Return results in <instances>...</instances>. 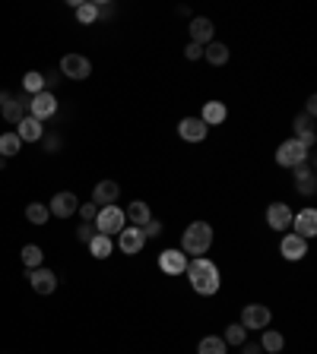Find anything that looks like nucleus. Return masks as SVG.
<instances>
[{"label":"nucleus","instance_id":"f257e3e1","mask_svg":"<svg viewBox=\"0 0 317 354\" xmlns=\"http://www.w3.org/2000/svg\"><path fill=\"white\" fill-rule=\"evenodd\" d=\"M184 275L191 281V288L203 297H213L219 291V285H222L219 266L213 263V260H207V256H193L191 263H187V269H184Z\"/></svg>","mask_w":317,"mask_h":354},{"label":"nucleus","instance_id":"f03ea898","mask_svg":"<svg viewBox=\"0 0 317 354\" xmlns=\"http://www.w3.org/2000/svg\"><path fill=\"white\" fill-rule=\"evenodd\" d=\"M213 247V228L209 222H191L181 234V253L184 256H203Z\"/></svg>","mask_w":317,"mask_h":354},{"label":"nucleus","instance_id":"7ed1b4c3","mask_svg":"<svg viewBox=\"0 0 317 354\" xmlns=\"http://www.w3.org/2000/svg\"><path fill=\"white\" fill-rule=\"evenodd\" d=\"M127 218H124V209L121 206H102L99 215H95V228H99V234H105V238H117L121 231H124Z\"/></svg>","mask_w":317,"mask_h":354},{"label":"nucleus","instance_id":"20e7f679","mask_svg":"<svg viewBox=\"0 0 317 354\" xmlns=\"http://www.w3.org/2000/svg\"><path fill=\"white\" fill-rule=\"evenodd\" d=\"M305 158H308V149L301 146L295 136H292V140H285L283 146L276 149V165H279V168H298Z\"/></svg>","mask_w":317,"mask_h":354},{"label":"nucleus","instance_id":"39448f33","mask_svg":"<svg viewBox=\"0 0 317 354\" xmlns=\"http://www.w3.org/2000/svg\"><path fill=\"white\" fill-rule=\"evenodd\" d=\"M270 323H273V310H270L267 304H248V307L242 310V326H244L248 332H250V329H260V332H263Z\"/></svg>","mask_w":317,"mask_h":354},{"label":"nucleus","instance_id":"423d86ee","mask_svg":"<svg viewBox=\"0 0 317 354\" xmlns=\"http://www.w3.org/2000/svg\"><path fill=\"white\" fill-rule=\"evenodd\" d=\"M25 108H29V99H19V95H13V92H0V114H3V121L7 124H19L25 117Z\"/></svg>","mask_w":317,"mask_h":354},{"label":"nucleus","instance_id":"0eeeda50","mask_svg":"<svg viewBox=\"0 0 317 354\" xmlns=\"http://www.w3.org/2000/svg\"><path fill=\"white\" fill-rule=\"evenodd\" d=\"M295 190L301 197H314L317 190V177H314V152H308V158L295 168Z\"/></svg>","mask_w":317,"mask_h":354},{"label":"nucleus","instance_id":"6e6552de","mask_svg":"<svg viewBox=\"0 0 317 354\" xmlns=\"http://www.w3.org/2000/svg\"><path fill=\"white\" fill-rule=\"evenodd\" d=\"M58 114V99H54V92H38V95H32L29 99V117H35V121H48V117Z\"/></svg>","mask_w":317,"mask_h":354},{"label":"nucleus","instance_id":"1a4fd4ad","mask_svg":"<svg viewBox=\"0 0 317 354\" xmlns=\"http://www.w3.org/2000/svg\"><path fill=\"white\" fill-rule=\"evenodd\" d=\"M92 73V60L83 58V54H67V58L60 60V76H67V79H86Z\"/></svg>","mask_w":317,"mask_h":354},{"label":"nucleus","instance_id":"9d476101","mask_svg":"<svg viewBox=\"0 0 317 354\" xmlns=\"http://www.w3.org/2000/svg\"><path fill=\"white\" fill-rule=\"evenodd\" d=\"M80 209V199H76V193H70V190H60V193H54L48 203V212L54 215V218H70V215Z\"/></svg>","mask_w":317,"mask_h":354},{"label":"nucleus","instance_id":"9b49d317","mask_svg":"<svg viewBox=\"0 0 317 354\" xmlns=\"http://www.w3.org/2000/svg\"><path fill=\"white\" fill-rule=\"evenodd\" d=\"M178 136L184 142H203L209 136V127L203 124L200 117H181V124H178Z\"/></svg>","mask_w":317,"mask_h":354},{"label":"nucleus","instance_id":"f8f14e48","mask_svg":"<svg viewBox=\"0 0 317 354\" xmlns=\"http://www.w3.org/2000/svg\"><path fill=\"white\" fill-rule=\"evenodd\" d=\"M279 253H283L289 263H298V260L308 256V240L298 238V234H285V238L279 240Z\"/></svg>","mask_w":317,"mask_h":354},{"label":"nucleus","instance_id":"ddd939ff","mask_svg":"<svg viewBox=\"0 0 317 354\" xmlns=\"http://www.w3.org/2000/svg\"><path fill=\"white\" fill-rule=\"evenodd\" d=\"M191 263V256H184L181 250H162L158 253V269L165 272V275H181Z\"/></svg>","mask_w":317,"mask_h":354},{"label":"nucleus","instance_id":"4468645a","mask_svg":"<svg viewBox=\"0 0 317 354\" xmlns=\"http://www.w3.org/2000/svg\"><path fill=\"white\" fill-rule=\"evenodd\" d=\"M29 285H32L35 294H51V291L58 288V275H54V269L38 266V269L29 272Z\"/></svg>","mask_w":317,"mask_h":354},{"label":"nucleus","instance_id":"2eb2a0df","mask_svg":"<svg viewBox=\"0 0 317 354\" xmlns=\"http://www.w3.org/2000/svg\"><path fill=\"white\" fill-rule=\"evenodd\" d=\"M117 197H121V184L117 181H99L95 187H92V203L95 206H115Z\"/></svg>","mask_w":317,"mask_h":354},{"label":"nucleus","instance_id":"dca6fc26","mask_svg":"<svg viewBox=\"0 0 317 354\" xmlns=\"http://www.w3.org/2000/svg\"><path fill=\"white\" fill-rule=\"evenodd\" d=\"M292 234H298V238L311 240L317 234V212L314 209H301L298 215H292Z\"/></svg>","mask_w":317,"mask_h":354},{"label":"nucleus","instance_id":"f3484780","mask_svg":"<svg viewBox=\"0 0 317 354\" xmlns=\"http://www.w3.org/2000/svg\"><path fill=\"white\" fill-rule=\"evenodd\" d=\"M213 35H216V25H213V19H207V16H193L191 19V42L193 45L207 48V45L213 42Z\"/></svg>","mask_w":317,"mask_h":354},{"label":"nucleus","instance_id":"a211bd4d","mask_svg":"<svg viewBox=\"0 0 317 354\" xmlns=\"http://www.w3.org/2000/svg\"><path fill=\"white\" fill-rule=\"evenodd\" d=\"M143 244H146V238H143L140 228H124L121 234H117V247H121V253H127V256H137L143 250Z\"/></svg>","mask_w":317,"mask_h":354},{"label":"nucleus","instance_id":"6ab92c4d","mask_svg":"<svg viewBox=\"0 0 317 354\" xmlns=\"http://www.w3.org/2000/svg\"><path fill=\"white\" fill-rule=\"evenodd\" d=\"M292 209L285 206V203H273V206L267 209V225L273 231H285V228H292Z\"/></svg>","mask_w":317,"mask_h":354},{"label":"nucleus","instance_id":"aec40b11","mask_svg":"<svg viewBox=\"0 0 317 354\" xmlns=\"http://www.w3.org/2000/svg\"><path fill=\"white\" fill-rule=\"evenodd\" d=\"M16 136L23 142H38L45 136V127H42V121H35V117H29L25 114L23 121L16 124Z\"/></svg>","mask_w":317,"mask_h":354},{"label":"nucleus","instance_id":"412c9836","mask_svg":"<svg viewBox=\"0 0 317 354\" xmlns=\"http://www.w3.org/2000/svg\"><path fill=\"white\" fill-rule=\"evenodd\" d=\"M226 117H228V108L222 105V101H207L200 111V121L207 127H219V124H226Z\"/></svg>","mask_w":317,"mask_h":354},{"label":"nucleus","instance_id":"4be33fe9","mask_svg":"<svg viewBox=\"0 0 317 354\" xmlns=\"http://www.w3.org/2000/svg\"><path fill=\"white\" fill-rule=\"evenodd\" d=\"M124 218H127V222H134L137 228H143V225H146V222L152 218L150 203H143V199H134V203H130V206L124 209Z\"/></svg>","mask_w":317,"mask_h":354},{"label":"nucleus","instance_id":"5701e85b","mask_svg":"<svg viewBox=\"0 0 317 354\" xmlns=\"http://www.w3.org/2000/svg\"><path fill=\"white\" fill-rule=\"evenodd\" d=\"M89 253L95 256V260H108V256L115 253V240L105 238V234H99V231H95V234L89 238Z\"/></svg>","mask_w":317,"mask_h":354},{"label":"nucleus","instance_id":"b1692460","mask_svg":"<svg viewBox=\"0 0 317 354\" xmlns=\"http://www.w3.org/2000/svg\"><path fill=\"white\" fill-rule=\"evenodd\" d=\"M203 58H207L213 66H222L228 60V45H222V42H216V38H213V42L203 48Z\"/></svg>","mask_w":317,"mask_h":354},{"label":"nucleus","instance_id":"393cba45","mask_svg":"<svg viewBox=\"0 0 317 354\" xmlns=\"http://www.w3.org/2000/svg\"><path fill=\"white\" fill-rule=\"evenodd\" d=\"M260 348H263V354H279L285 348V338L279 336L276 329H263V336H260Z\"/></svg>","mask_w":317,"mask_h":354},{"label":"nucleus","instance_id":"a878e982","mask_svg":"<svg viewBox=\"0 0 317 354\" xmlns=\"http://www.w3.org/2000/svg\"><path fill=\"white\" fill-rule=\"evenodd\" d=\"M19 256H23V266L29 272L38 269V266H45V253H42V247H38V244H25Z\"/></svg>","mask_w":317,"mask_h":354},{"label":"nucleus","instance_id":"bb28decb","mask_svg":"<svg viewBox=\"0 0 317 354\" xmlns=\"http://www.w3.org/2000/svg\"><path fill=\"white\" fill-rule=\"evenodd\" d=\"M70 7H73L76 19H80V25H92L95 19H99V13H95V3H83V0H70Z\"/></svg>","mask_w":317,"mask_h":354},{"label":"nucleus","instance_id":"cd10ccee","mask_svg":"<svg viewBox=\"0 0 317 354\" xmlns=\"http://www.w3.org/2000/svg\"><path fill=\"white\" fill-rule=\"evenodd\" d=\"M19 149H23V140H19L16 133H0V158L19 155Z\"/></svg>","mask_w":317,"mask_h":354},{"label":"nucleus","instance_id":"c85d7f7f","mask_svg":"<svg viewBox=\"0 0 317 354\" xmlns=\"http://www.w3.org/2000/svg\"><path fill=\"white\" fill-rule=\"evenodd\" d=\"M228 345L222 342V336H203L200 345H197V354H226Z\"/></svg>","mask_w":317,"mask_h":354},{"label":"nucleus","instance_id":"c756f323","mask_svg":"<svg viewBox=\"0 0 317 354\" xmlns=\"http://www.w3.org/2000/svg\"><path fill=\"white\" fill-rule=\"evenodd\" d=\"M23 92L32 99V95H38V92H45V76L38 73V70H29V73L23 76Z\"/></svg>","mask_w":317,"mask_h":354},{"label":"nucleus","instance_id":"7c9ffc66","mask_svg":"<svg viewBox=\"0 0 317 354\" xmlns=\"http://www.w3.org/2000/svg\"><path fill=\"white\" fill-rule=\"evenodd\" d=\"M222 342H226V345H244V342H248V329H244L242 323H232V326H226V332H222Z\"/></svg>","mask_w":317,"mask_h":354},{"label":"nucleus","instance_id":"2f4dec72","mask_svg":"<svg viewBox=\"0 0 317 354\" xmlns=\"http://www.w3.org/2000/svg\"><path fill=\"white\" fill-rule=\"evenodd\" d=\"M25 218H29L32 225H45L51 218V212H48L45 203H29V206H25Z\"/></svg>","mask_w":317,"mask_h":354},{"label":"nucleus","instance_id":"473e14b6","mask_svg":"<svg viewBox=\"0 0 317 354\" xmlns=\"http://www.w3.org/2000/svg\"><path fill=\"white\" fill-rule=\"evenodd\" d=\"M311 130H314V114H305V111L295 114V136L298 133H311Z\"/></svg>","mask_w":317,"mask_h":354},{"label":"nucleus","instance_id":"72a5a7b5","mask_svg":"<svg viewBox=\"0 0 317 354\" xmlns=\"http://www.w3.org/2000/svg\"><path fill=\"white\" fill-rule=\"evenodd\" d=\"M140 231H143V238H158V234H162V222H158V218H150Z\"/></svg>","mask_w":317,"mask_h":354},{"label":"nucleus","instance_id":"f704fd0d","mask_svg":"<svg viewBox=\"0 0 317 354\" xmlns=\"http://www.w3.org/2000/svg\"><path fill=\"white\" fill-rule=\"evenodd\" d=\"M76 212L83 215V222H95V215H99V206H95V203H83V206L76 209Z\"/></svg>","mask_w":317,"mask_h":354},{"label":"nucleus","instance_id":"c9c22d12","mask_svg":"<svg viewBox=\"0 0 317 354\" xmlns=\"http://www.w3.org/2000/svg\"><path fill=\"white\" fill-rule=\"evenodd\" d=\"M92 234H95V225H92V222H83V225H80V228H76V238L83 240V244H89V238H92Z\"/></svg>","mask_w":317,"mask_h":354},{"label":"nucleus","instance_id":"e433bc0d","mask_svg":"<svg viewBox=\"0 0 317 354\" xmlns=\"http://www.w3.org/2000/svg\"><path fill=\"white\" fill-rule=\"evenodd\" d=\"M95 13H99V19H115V7L111 3H95Z\"/></svg>","mask_w":317,"mask_h":354},{"label":"nucleus","instance_id":"4c0bfd02","mask_svg":"<svg viewBox=\"0 0 317 354\" xmlns=\"http://www.w3.org/2000/svg\"><path fill=\"white\" fill-rule=\"evenodd\" d=\"M184 58H187V60H197V58H203V48H200V45H187V48H184Z\"/></svg>","mask_w":317,"mask_h":354},{"label":"nucleus","instance_id":"58836bf2","mask_svg":"<svg viewBox=\"0 0 317 354\" xmlns=\"http://www.w3.org/2000/svg\"><path fill=\"white\" fill-rule=\"evenodd\" d=\"M42 76H45V92H51L60 83V73H42Z\"/></svg>","mask_w":317,"mask_h":354},{"label":"nucleus","instance_id":"ea45409f","mask_svg":"<svg viewBox=\"0 0 317 354\" xmlns=\"http://www.w3.org/2000/svg\"><path fill=\"white\" fill-rule=\"evenodd\" d=\"M244 354H263V348H260V342H244Z\"/></svg>","mask_w":317,"mask_h":354},{"label":"nucleus","instance_id":"a19ab883","mask_svg":"<svg viewBox=\"0 0 317 354\" xmlns=\"http://www.w3.org/2000/svg\"><path fill=\"white\" fill-rule=\"evenodd\" d=\"M45 146H48V152H58V149H60V140H58V136H48V142H45Z\"/></svg>","mask_w":317,"mask_h":354},{"label":"nucleus","instance_id":"79ce46f5","mask_svg":"<svg viewBox=\"0 0 317 354\" xmlns=\"http://www.w3.org/2000/svg\"><path fill=\"white\" fill-rule=\"evenodd\" d=\"M314 111H317V99H314V95H311V99H308V105H305V114H314Z\"/></svg>","mask_w":317,"mask_h":354}]
</instances>
